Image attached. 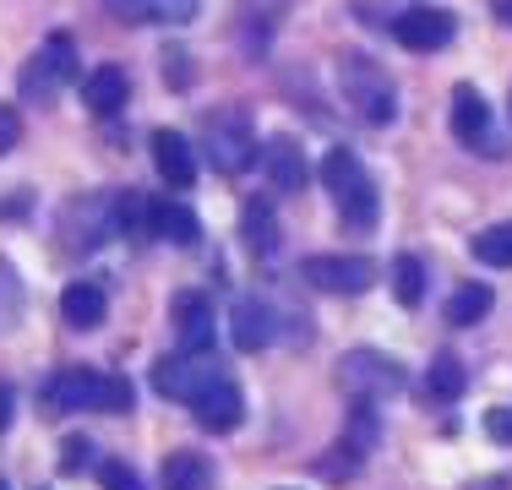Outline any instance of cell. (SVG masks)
I'll list each match as a JSON object with an SVG mask.
<instances>
[{
	"label": "cell",
	"instance_id": "obj_1",
	"mask_svg": "<svg viewBox=\"0 0 512 490\" xmlns=\"http://www.w3.org/2000/svg\"><path fill=\"white\" fill-rule=\"evenodd\" d=\"M322 186H327V196L338 202L344 229L371 235V229H376V213H382V196H376V180L365 175V164L349 153V147H333V153L322 158Z\"/></svg>",
	"mask_w": 512,
	"mask_h": 490
},
{
	"label": "cell",
	"instance_id": "obj_17",
	"mask_svg": "<svg viewBox=\"0 0 512 490\" xmlns=\"http://www.w3.org/2000/svg\"><path fill=\"white\" fill-rule=\"evenodd\" d=\"M60 316H66V327H77V333H88V327H99L109 316V300L99 284H88V278H77V284L60 289Z\"/></svg>",
	"mask_w": 512,
	"mask_h": 490
},
{
	"label": "cell",
	"instance_id": "obj_8",
	"mask_svg": "<svg viewBox=\"0 0 512 490\" xmlns=\"http://www.w3.org/2000/svg\"><path fill=\"white\" fill-rule=\"evenodd\" d=\"M300 278L322 294H365L376 284V262L371 256H306Z\"/></svg>",
	"mask_w": 512,
	"mask_h": 490
},
{
	"label": "cell",
	"instance_id": "obj_28",
	"mask_svg": "<svg viewBox=\"0 0 512 490\" xmlns=\"http://www.w3.org/2000/svg\"><path fill=\"white\" fill-rule=\"evenodd\" d=\"M17 311H22V284H17V273L0 262V327L17 322Z\"/></svg>",
	"mask_w": 512,
	"mask_h": 490
},
{
	"label": "cell",
	"instance_id": "obj_16",
	"mask_svg": "<svg viewBox=\"0 0 512 490\" xmlns=\"http://www.w3.org/2000/svg\"><path fill=\"white\" fill-rule=\"evenodd\" d=\"M115 17L126 22H158V28H186L202 11V0H104Z\"/></svg>",
	"mask_w": 512,
	"mask_h": 490
},
{
	"label": "cell",
	"instance_id": "obj_9",
	"mask_svg": "<svg viewBox=\"0 0 512 490\" xmlns=\"http://www.w3.org/2000/svg\"><path fill=\"white\" fill-rule=\"evenodd\" d=\"M393 39L414 49V55H431V49H447L458 39V17L442 6H409L404 17L393 22Z\"/></svg>",
	"mask_w": 512,
	"mask_h": 490
},
{
	"label": "cell",
	"instance_id": "obj_14",
	"mask_svg": "<svg viewBox=\"0 0 512 490\" xmlns=\"http://www.w3.org/2000/svg\"><path fill=\"white\" fill-rule=\"evenodd\" d=\"M153 164H158V175H164V186H175V191H186L191 180H197V153H191V142L169 126L153 131Z\"/></svg>",
	"mask_w": 512,
	"mask_h": 490
},
{
	"label": "cell",
	"instance_id": "obj_3",
	"mask_svg": "<svg viewBox=\"0 0 512 490\" xmlns=\"http://www.w3.org/2000/svg\"><path fill=\"white\" fill-rule=\"evenodd\" d=\"M338 88H344V104L355 109L365 126H393L398 120V88L371 55H344L338 60Z\"/></svg>",
	"mask_w": 512,
	"mask_h": 490
},
{
	"label": "cell",
	"instance_id": "obj_11",
	"mask_svg": "<svg viewBox=\"0 0 512 490\" xmlns=\"http://www.w3.org/2000/svg\"><path fill=\"white\" fill-rule=\"evenodd\" d=\"M169 316H175L180 349H191V354L213 349V300H207L202 289H180L175 300H169Z\"/></svg>",
	"mask_w": 512,
	"mask_h": 490
},
{
	"label": "cell",
	"instance_id": "obj_35",
	"mask_svg": "<svg viewBox=\"0 0 512 490\" xmlns=\"http://www.w3.org/2000/svg\"><path fill=\"white\" fill-rule=\"evenodd\" d=\"M507 104H512V98H507Z\"/></svg>",
	"mask_w": 512,
	"mask_h": 490
},
{
	"label": "cell",
	"instance_id": "obj_22",
	"mask_svg": "<svg viewBox=\"0 0 512 490\" xmlns=\"http://www.w3.org/2000/svg\"><path fill=\"white\" fill-rule=\"evenodd\" d=\"M491 305H496L491 284H463V289H453V300H447V322H453V327H474V322L491 316Z\"/></svg>",
	"mask_w": 512,
	"mask_h": 490
},
{
	"label": "cell",
	"instance_id": "obj_12",
	"mask_svg": "<svg viewBox=\"0 0 512 490\" xmlns=\"http://www.w3.org/2000/svg\"><path fill=\"white\" fill-rule=\"evenodd\" d=\"M453 137L463 147H491V104L474 82H458L453 88Z\"/></svg>",
	"mask_w": 512,
	"mask_h": 490
},
{
	"label": "cell",
	"instance_id": "obj_7",
	"mask_svg": "<svg viewBox=\"0 0 512 490\" xmlns=\"http://www.w3.org/2000/svg\"><path fill=\"white\" fill-rule=\"evenodd\" d=\"M207 158H213L218 175H240L256 158V131L240 109H218L207 115Z\"/></svg>",
	"mask_w": 512,
	"mask_h": 490
},
{
	"label": "cell",
	"instance_id": "obj_10",
	"mask_svg": "<svg viewBox=\"0 0 512 490\" xmlns=\"http://www.w3.org/2000/svg\"><path fill=\"white\" fill-rule=\"evenodd\" d=\"M191 414H197V425H202V431H213V436L240 431V420H246V398H240L235 376H229V371L218 376V382L207 387L197 403H191Z\"/></svg>",
	"mask_w": 512,
	"mask_h": 490
},
{
	"label": "cell",
	"instance_id": "obj_2",
	"mask_svg": "<svg viewBox=\"0 0 512 490\" xmlns=\"http://www.w3.org/2000/svg\"><path fill=\"white\" fill-rule=\"evenodd\" d=\"M44 403L60 414L71 409H99V414H126L131 409V382L109 371H88V365H71V371H55L44 382Z\"/></svg>",
	"mask_w": 512,
	"mask_h": 490
},
{
	"label": "cell",
	"instance_id": "obj_20",
	"mask_svg": "<svg viewBox=\"0 0 512 490\" xmlns=\"http://www.w3.org/2000/svg\"><path fill=\"white\" fill-rule=\"evenodd\" d=\"M240 235H246L251 256H262V262H267V256L278 251V218H273V207L251 196V202L240 207Z\"/></svg>",
	"mask_w": 512,
	"mask_h": 490
},
{
	"label": "cell",
	"instance_id": "obj_6",
	"mask_svg": "<svg viewBox=\"0 0 512 490\" xmlns=\"http://www.w3.org/2000/svg\"><path fill=\"white\" fill-rule=\"evenodd\" d=\"M218 376H224V365H218L213 349L207 354L180 349V354H164V360L153 365V392L158 398H175V403H197Z\"/></svg>",
	"mask_w": 512,
	"mask_h": 490
},
{
	"label": "cell",
	"instance_id": "obj_25",
	"mask_svg": "<svg viewBox=\"0 0 512 490\" xmlns=\"http://www.w3.org/2000/svg\"><path fill=\"white\" fill-rule=\"evenodd\" d=\"M469 251H474V262H485V267H512V224L480 229Z\"/></svg>",
	"mask_w": 512,
	"mask_h": 490
},
{
	"label": "cell",
	"instance_id": "obj_30",
	"mask_svg": "<svg viewBox=\"0 0 512 490\" xmlns=\"http://www.w3.org/2000/svg\"><path fill=\"white\" fill-rule=\"evenodd\" d=\"M485 436H491L496 447H512V409H507V403L485 409Z\"/></svg>",
	"mask_w": 512,
	"mask_h": 490
},
{
	"label": "cell",
	"instance_id": "obj_19",
	"mask_svg": "<svg viewBox=\"0 0 512 490\" xmlns=\"http://www.w3.org/2000/svg\"><path fill=\"white\" fill-rule=\"evenodd\" d=\"M153 240H169V245H197L202 240V224L186 202H153Z\"/></svg>",
	"mask_w": 512,
	"mask_h": 490
},
{
	"label": "cell",
	"instance_id": "obj_15",
	"mask_svg": "<svg viewBox=\"0 0 512 490\" xmlns=\"http://www.w3.org/2000/svg\"><path fill=\"white\" fill-rule=\"evenodd\" d=\"M229 333H235V349H240V354L267 349V343H273V333H278L273 305H267V300H235V311H229Z\"/></svg>",
	"mask_w": 512,
	"mask_h": 490
},
{
	"label": "cell",
	"instance_id": "obj_26",
	"mask_svg": "<svg viewBox=\"0 0 512 490\" xmlns=\"http://www.w3.org/2000/svg\"><path fill=\"white\" fill-rule=\"evenodd\" d=\"M360 458H365V452L355 447V441H338V447L333 452H327V458L322 463H316V474H322V480H355V474H360Z\"/></svg>",
	"mask_w": 512,
	"mask_h": 490
},
{
	"label": "cell",
	"instance_id": "obj_31",
	"mask_svg": "<svg viewBox=\"0 0 512 490\" xmlns=\"http://www.w3.org/2000/svg\"><path fill=\"white\" fill-rule=\"evenodd\" d=\"M17 142H22V115L11 104H0V158H6Z\"/></svg>",
	"mask_w": 512,
	"mask_h": 490
},
{
	"label": "cell",
	"instance_id": "obj_33",
	"mask_svg": "<svg viewBox=\"0 0 512 490\" xmlns=\"http://www.w3.org/2000/svg\"><path fill=\"white\" fill-rule=\"evenodd\" d=\"M491 11H496V22H507V28H512V0H491Z\"/></svg>",
	"mask_w": 512,
	"mask_h": 490
},
{
	"label": "cell",
	"instance_id": "obj_5",
	"mask_svg": "<svg viewBox=\"0 0 512 490\" xmlns=\"http://www.w3.org/2000/svg\"><path fill=\"white\" fill-rule=\"evenodd\" d=\"M66 82H77V49H71L66 33H50V39L39 44V55H28L17 88H22V98H28V104H50V98L66 88Z\"/></svg>",
	"mask_w": 512,
	"mask_h": 490
},
{
	"label": "cell",
	"instance_id": "obj_21",
	"mask_svg": "<svg viewBox=\"0 0 512 490\" xmlns=\"http://www.w3.org/2000/svg\"><path fill=\"white\" fill-rule=\"evenodd\" d=\"M164 490H213V463L202 452H169L164 458Z\"/></svg>",
	"mask_w": 512,
	"mask_h": 490
},
{
	"label": "cell",
	"instance_id": "obj_34",
	"mask_svg": "<svg viewBox=\"0 0 512 490\" xmlns=\"http://www.w3.org/2000/svg\"><path fill=\"white\" fill-rule=\"evenodd\" d=\"M0 490H6V480H0Z\"/></svg>",
	"mask_w": 512,
	"mask_h": 490
},
{
	"label": "cell",
	"instance_id": "obj_24",
	"mask_svg": "<svg viewBox=\"0 0 512 490\" xmlns=\"http://www.w3.org/2000/svg\"><path fill=\"white\" fill-rule=\"evenodd\" d=\"M393 294H398V305H420L425 300V262L420 256H393Z\"/></svg>",
	"mask_w": 512,
	"mask_h": 490
},
{
	"label": "cell",
	"instance_id": "obj_27",
	"mask_svg": "<svg viewBox=\"0 0 512 490\" xmlns=\"http://www.w3.org/2000/svg\"><path fill=\"white\" fill-rule=\"evenodd\" d=\"M99 485L104 490H142V474L131 469V463H120V458H104L99 463Z\"/></svg>",
	"mask_w": 512,
	"mask_h": 490
},
{
	"label": "cell",
	"instance_id": "obj_29",
	"mask_svg": "<svg viewBox=\"0 0 512 490\" xmlns=\"http://www.w3.org/2000/svg\"><path fill=\"white\" fill-rule=\"evenodd\" d=\"M88 458H93V441L88 436H66V441H60V474H77Z\"/></svg>",
	"mask_w": 512,
	"mask_h": 490
},
{
	"label": "cell",
	"instance_id": "obj_18",
	"mask_svg": "<svg viewBox=\"0 0 512 490\" xmlns=\"http://www.w3.org/2000/svg\"><path fill=\"white\" fill-rule=\"evenodd\" d=\"M126 98H131V82L120 66H99V71L82 77V104H88L93 115H115V109H126Z\"/></svg>",
	"mask_w": 512,
	"mask_h": 490
},
{
	"label": "cell",
	"instance_id": "obj_23",
	"mask_svg": "<svg viewBox=\"0 0 512 490\" xmlns=\"http://www.w3.org/2000/svg\"><path fill=\"white\" fill-rule=\"evenodd\" d=\"M463 387H469V371H463V360H458V354H436L431 371H425V392H431V398H442V403H458Z\"/></svg>",
	"mask_w": 512,
	"mask_h": 490
},
{
	"label": "cell",
	"instance_id": "obj_13",
	"mask_svg": "<svg viewBox=\"0 0 512 490\" xmlns=\"http://www.w3.org/2000/svg\"><path fill=\"white\" fill-rule=\"evenodd\" d=\"M262 169L278 191H306L311 169H306V153H300L295 137H267L262 142Z\"/></svg>",
	"mask_w": 512,
	"mask_h": 490
},
{
	"label": "cell",
	"instance_id": "obj_32",
	"mask_svg": "<svg viewBox=\"0 0 512 490\" xmlns=\"http://www.w3.org/2000/svg\"><path fill=\"white\" fill-rule=\"evenodd\" d=\"M6 425H11V387L0 382V431H6Z\"/></svg>",
	"mask_w": 512,
	"mask_h": 490
},
{
	"label": "cell",
	"instance_id": "obj_4",
	"mask_svg": "<svg viewBox=\"0 0 512 490\" xmlns=\"http://www.w3.org/2000/svg\"><path fill=\"white\" fill-rule=\"evenodd\" d=\"M338 387L355 403H387L409 387V371L382 349H349L344 360H338Z\"/></svg>",
	"mask_w": 512,
	"mask_h": 490
}]
</instances>
